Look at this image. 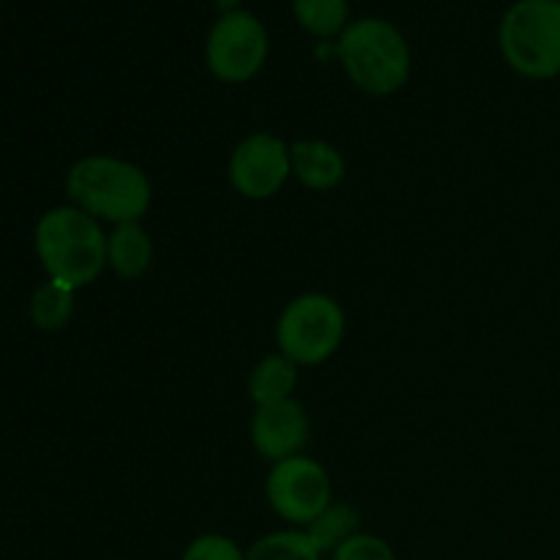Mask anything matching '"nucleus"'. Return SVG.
Listing matches in <instances>:
<instances>
[{"label": "nucleus", "mask_w": 560, "mask_h": 560, "mask_svg": "<svg viewBox=\"0 0 560 560\" xmlns=\"http://www.w3.org/2000/svg\"><path fill=\"white\" fill-rule=\"evenodd\" d=\"M66 191L93 219L140 222L151 208V180L137 164L115 156H85L69 170Z\"/></svg>", "instance_id": "nucleus-2"}, {"label": "nucleus", "mask_w": 560, "mask_h": 560, "mask_svg": "<svg viewBox=\"0 0 560 560\" xmlns=\"http://www.w3.org/2000/svg\"><path fill=\"white\" fill-rule=\"evenodd\" d=\"M246 560H320V550L301 530H279L255 541Z\"/></svg>", "instance_id": "nucleus-15"}, {"label": "nucleus", "mask_w": 560, "mask_h": 560, "mask_svg": "<svg viewBox=\"0 0 560 560\" xmlns=\"http://www.w3.org/2000/svg\"><path fill=\"white\" fill-rule=\"evenodd\" d=\"M334 560H397L394 550L377 536L355 534L334 552Z\"/></svg>", "instance_id": "nucleus-18"}, {"label": "nucleus", "mask_w": 560, "mask_h": 560, "mask_svg": "<svg viewBox=\"0 0 560 560\" xmlns=\"http://www.w3.org/2000/svg\"><path fill=\"white\" fill-rule=\"evenodd\" d=\"M295 383H299V364L290 361L288 355H268L255 366L249 377V397L255 399L257 408L260 405L284 402L293 394Z\"/></svg>", "instance_id": "nucleus-12"}, {"label": "nucleus", "mask_w": 560, "mask_h": 560, "mask_svg": "<svg viewBox=\"0 0 560 560\" xmlns=\"http://www.w3.org/2000/svg\"><path fill=\"white\" fill-rule=\"evenodd\" d=\"M230 184L249 200H268L293 173L290 151L279 137L252 135L235 148L230 159Z\"/></svg>", "instance_id": "nucleus-8"}, {"label": "nucleus", "mask_w": 560, "mask_h": 560, "mask_svg": "<svg viewBox=\"0 0 560 560\" xmlns=\"http://www.w3.org/2000/svg\"><path fill=\"white\" fill-rule=\"evenodd\" d=\"M266 492L273 512L295 525H312L331 506L328 474L310 457H290L273 465Z\"/></svg>", "instance_id": "nucleus-7"}, {"label": "nucleus", "mask_w": 560, "mask_h": 560, "mask_svg": "<svg viewBox=\"0 0 560 560\" xmlns=\"http://www.w3.org/2000/svg\"><path fill=\"white\" fill-rule=\"evenodd\" d=\"M36 255L52 282L77 290L96 282L107 266V235L80 208H52L36 224Z\"/></svg>", "instance_id": "nucleus-1"}, {"label": "nucleus", "mask_w": 560, "mask_h": 560, "mask_svg": "<svg viewBox=\"0 0 560 560\" xmlns=\"http://www.w3.org/2000/svg\"><path fill=\"white\" fill-rule=\"evenodd\" d=\"M295 20L315 36H334L345 31L348 0H293Z\"/></svg>", "instance_id": "nucleus-16"}, {"label": "nucleus", "mask_w": 560, "mask_h": 560, "mask_svg": "<svg viewBox=\"0 0 560 560\" xmlns=\"http://www.w3.org/2000/svg\"><path fill=\"white\" fill-rule=\"evenodd\" d=\"M153 244L140 222H126L107 238V262L118 277L137 279L151 268Z\"/></svg>", "instance_id": "nucleus-11"}, {"label": "nucleus", "mask_w": 560, "mask_h": 560, "mask_svg": "<svg viewBox=\"0 0 560 560\" xmlns=\"http://www.w3.org/2000/svg\"><path fill=\"white\" fill-rule=\"evenodd\" d=\"M359 528V512L353 506H328L312 525H306V536L323 552H337Z\"/></svg>", "instance_id": "nucleus-14"}, {"label": "nucleus", "mask_w": 560, "mask_h": 560, "mask_svg": "<svg viewBox=\"0 0 560 560\" xmlns=\"http://www.w3.org/2000/svg\"><path fill=\"white\" fill-rule=\"evenodd\" d=\"M345 337V312L331 295L306 293L290 301L277 326L282 355L304 366L323 364L337 353Z\"/></svg>", "instance_id": "nucleus-5"}, {"label": "nucleus", "mask_w": 560, "mask_h": 560, "mask_svg": "<svg viewBox=\"0 0 560 560\" xmlns=\"http://www.w3.org/2000/svg\"><path fill=\"white\" fill-rule=\"evenodd\" d=\"M306 432H310V424H306L304 408L293 399L260 405L252 419V443L260 457L271 463L299 457L306 443Z\"/></svg>", "instance_id": "nucleus-9"}, {"label": "nucleus", "mask_w": 560, "mask_h": 560, "mask_svg": "<svg viewBox=\"0 0 560 560\" xmlns=\"http://www.w3.org/2000/svg\"><path fill=\"white\" fill-rule=\"evenodd\" d=\"M74 315V290L60 282H44L31 299V320L42 331H60Z\"/></svg>", "instance_id": "nucleus-13"}, {"label": "nucleus", "mask_w": 560, "mask_h": 560, "mask_svg": "<svg viewBox=\"0 0 560 560\" xmlns=\"http://www.w3.org/2000/svg\"><path fill=\"white\" fill-rule=\"evenodd\" d=\"M501 49L528 80L560 74V0H517L501 20Z\"/></svg>", "instance_id": "nucleus-4"}, {"label": "nucleus", "mask_w": 560, "mask_h": 560, "mask_svg": "<svg viewBox=\"0 0 560 560\" xmlns=\"http://www.w3.org/2000/svg\"><path fill=\"white\" fill-rule=\"evenodd\" d=\"M290 164H293L295 178L310 189H334L345 178L342 153L320 140L295 142L290 148Z\"/></svg>", "instance_id": "nucleus-10"}, {"label": "nucleus", "mask_w": 560, "mask_h": 560, "mask_svg": "<svg viewBox=\"0 0 560 560\" xmlns=\"http://www.w3.org/2000/svg\"><path fill=\"white\" fill-rule=\"evenodd\" d=\"M268 55V33L249 11H228L208 36V69L224 82H246L262 69Z\"/></svg>", "instance_id": "nucleus-6"}, {"label": "nucleus", "mask_w": 560, "mask_h": 560, "mask_svg": "<svg viewBox=\"0 0 560 560\" xmlns=\"http://www.w3.org/2000/svg\"><path fill=\"white\" fill-rule=\"evenodd\" d=\"M180 560H246L244 552L238 550L233 539L219 534L197 536L189 547H186L184 558Z\"/></svg>", "instance_id": "nucleus-17"}, {"label": "nucleus", "mask_w": 560, "mask_h": 560, "mask_svg": "<svg viewBox=\"0 0 560 560\" xmlns=\"http://www.w3.org/2000/svg\"><path fill=\"white\" fill-rule=\"evenodd\" d=\"M339 58L345 71L361 91L372 96L397 93L408 82L410 49L402 33L386 20H359L339 38Z\"/></svg>", "instance_id": "nucleus-3"}]
</instances>
